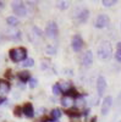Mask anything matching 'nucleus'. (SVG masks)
<instances>
[{
	"instance_id": "4",
	"label": "nucleus",
	"mask_w": 121,
	"mask_h": 122,
	"mask_svg": "<svg viewBox=\"0 0 121 122\" xmlns=\"http://www.w3.org/2000/svg\"><path fill=\"white\" fill-rule=\"evenodd\" d=\"M59 33V29H58V25L54 21H49L47 27H45V34L49 38H56Z\"/></svg>"
},
{
	"instance_id": "30",
	"label": "nucleus",
	"mask_w": 121,
	"mask_h": 122,
	"mask_svg": "<svg viewBox=\"0 0 121 122\" xmlns=\"http://www.w3.org/2000/svg\"><path fill=\"white\" fill-rule=\"evenodd\" d=\"M4 6H5V4H4L3 1H0V10H1V9H4Z\"/></svg>"
},
{
	"instance_id": "27",
	"label": "nucleus",
	"mask_w": 121,
	"mask_h": 122,
	"mask_svg": "<svg viewBox=\"0 0 121 122\" xmlns=\"http://www.w3.org/2000/svg\"><path fill=\"white\" fill-rule=\"evenodd\" d=\"M29 87L31 88H36L37 87V79L36 78H31V81H29Z\"/></svg>"
},
{
	"instance_id": "14",
	"label": "nucleus",
	"mask_w": 121,
	"mask_h": 122,
	"mask_svg": "<svg viewBox=\"0 0 121 122\" xmlns=\"http://www.w3.org/2000/svg\"><path fill=\"white\" fill-rule=\"evenodd\" d=\"M64 97H68V98H71V99H78L81 95H79V93L78 92L72 87L71 89H70L68 92H66V93H64Z\"/></svg>"
},
{
	"instance_id": "18",
	"label": "nucleus",
	"mask_w": 121,
	"mask_h": 122,
	"mask_svg": "<svg viewBox=\"0 0 121 122\" xmlns=\"http://www.w3.org/2000/svg\"><path fill=\"white\" fill-rule=\"evenodd\" d=\"M60 88H61L63 93H66V92H68L70 89L72 88V86H71V83H70V82H64V83L60 84Z\"/></svg>"
},
{
	"instance_id": "28",
	"label": "nucleus",
	"mask_w": 121,
	"mask_h": 122,
	"mask_svg": "<svg viewBox=\"0 0 121 122\" xmlns=\"http://www.w3.org/2000/svg\"><path fill=\"white\" fill-rule=\"evenodd\" d=\"M54 120L52 118V117H44V118H42V122H53Z\"/></svg>"
},
{
	"instance_id": "19",
	"label": "nucleus",
	"mask_w": 121,
	"mask_h": 122,
	"mask_svg": "<svg viewBox=\"0 0 121 122\" xmlns=\"http://www.w3.org/2000/svg\"><path fill=\"white\" fill-rule=\"evenodd\" d=\"M115 59L116 61H119V62H121V42L117 43L116 45V53H115Z\"/></svg>"
},
{
	"instance_id": "3",
	"label": "nucleus",
	"mask_w": 121,
	"mask_h": 122,
	"mask_svg": "<svg viewBox=\"0 0 121 122\" xmlns=\"http://www.w3.org/2000/svg\"><path fill=\"white\" fill-rule=\"evenodd\" d=\"M11 7H12V10H14L15 15H17V16L25 17V16L27 15L26 5H25L22 1H12V3H11Z\"/></svg>"
},
{
	"instance_id": "26",
	"label": "nucleus",
	"mask_w": 121,
	"mask_h": 122,
	"mask_svg": "<svg viewBox=\"0 0 121 122\" xmlns=\"http://www.w3.org/2000/svg\"><path fill=\"white\" fill-rule=\"evenodd\" d=\"M58 7L61 9V10H65V9L67 7V3H66V1H59V3H58Z\"/></svg>"
},
{
	"instance_id": "9",
	"label": "nucleus",
	"mask_w": 121,
	"mask_h": 122,
	"mask_svg": "<svg viewBox=\"0 0 121 122\" xmlns=\"http://www.w3.org/2000/svg\"><path fill=\"white\" fill-rule=\"evenodd\" d=\"M88 16H89V11H88L87 9L79 10V11L75 15V17H76V20H77L78 23H84V22H87Z\"/></svg>"
},
{
	"instance_id": "5",
	"label": "nucleus",
	"mask_w": 121,
	"mask_h": 122,
	"mask_svg": "<svg viewBox=\"0 0 121 122\" xmlns=\"http://www.w3.org/2000/svg\"><path fill=\"white\" fill-rule=\"evenodd\" d=\"M109 22H110L109 16L105 15V14H100V15L95 18V23H94V26H95L97 28H105V27L109 26Z\"/></svg>"
},
{
	"instance_id": "10",
	"label": "nucleus",
	"mask_w": 121,
	"mask_h": 122,
	"mask_svg": "<svg viewBox=\"0 0 121 122\" xmlns=\"http://www.w3.org/2000/svg\"><path fill=\"white\" fill-rule=\"evenodd\" d=\"M92 64H93V54L90 50H87L82 56V65L84 67H89Z\"/></svg>"
},
{
	"instance_id": "8",
	"label": "nucleus",
	"mask_w": 121,
	"mask_h": 122,
	"mask_svg": "<svg viewBox=\"0 0 121 122\" xmlns=\"http://www.w3.org/2000/svg\"><path fill=\"white\" fill-rule=\"evenodd\" d=\"M106 89V81L103 76H99L97 79V92H98V95L102 97L104 94V92Z\"/></svg>"
},
{
	"instance_id": "23",
	"label": "nucleus",
	"mask_w": 121,
	"mask_h": 122,
	"mask_svg": "<svg viewBox=\"0 0 121 122\" xmlns=\"http://www.w3.org/2000/svg\"><path fill=\"white\" fill-rule=\"evenodd\" d=\"M52 89H53V93H54L55 95H59L60 93H61V88H60V84H59V83L54 84Z\"/></svg>"
},
{
	"instance_id": "22",
	"label": "nucleus",
	"mask_w": 121,
	"mask_h": 122,
	"mask_svg": "<svg viewBox=\"0 0 121 122\" xmlns=\"http://www.w3.org/2000/svg\"><path fill=\"white\" fill-rule=\"evenodd\" d=\"M116 3H117L116 0H103V1H102V4H103L104 6H106V7L113 6V5H115Z\"/></svg>"
},
{
	"instance_id": "20",
	"label": "nucleus",
	"mask_w": 121,
	"mask_h": 122,
	"mask_svg": "<svg viewBox=\"0 0 121 122\" xmlns=\"http://www.w3.org/2000/svg\"><path fill=\"white\" fill-rule=\"evenodd\" d=\"M6 22H7L10 26H16V25H18V20H17V17H15V16H9V17L6 18Z\"/></svg>"
},
{
	"instance_id": "29",
	"label": "nucleus",
	"mask_w": 121,
	"mask_h": 122,
	"mask_svg": "<svg viewBox=\"0 0 121 122\" xmlns=\"http://www.w3.org/2000/svg\"><path fill=\"white\" fill-rule=\"evenodd\" d=\"M4 101H6V98H5V95H3V94H0V104H3Z\"/></svg>"
},
{
	"instance_id": "15",
	"label": "nucleus",
	"mask_w": 121,
	"mask_h": 122,
	"mask_svg": "<svg viewBox=\"0 0 121 122\" xmlns=\"http://www.w3.org/2000/svg\"><path fill=\"white\" fill-rule=\"evenodd\" d=\"M65 114H66L67 116H71V117H75V118H77V117H79L81 115H82L77 109H67V110L65 111Z\"/></svg>"
},
{
	"instance_id": "11",
	"label": "nucleus",
	"mask_w": 121,
	"mask_h": 122,
	"mask_svg": "<svg viewBox=\"0 0 121 122\" xmlns=\"http://www.w3.org/2000/svg\"><path fill=\"white\" fill-rule=\"evenodd\" d=\"M22 110H23V115L28 118H31L34 116V110H33V106L31 103H26L23 106H22Z\"/></svg>"
},
{
	"instance_id": "31",
	"label": "nucleus",
	"mask_w": 121,
	"mask_h": 122,
	"mask_svg": "<svg viewBox=\"0 0 121 122\" xmlns=\"http://www.w3.org/2000/svg\"><path fill=\"white\" fill-rule=\"evenodd\" d=\"M119 122H121V121H119Z\"/></svg>"
},
{
	"instance_id": "1",
	"label": "nucleus",
	"mask_w": 121,
	"mask_h": 122,
	"mask_svg": "<svg viewBox=\"0 0 121 122\" xmlns=\"http://www.w3.org/2000/svg\"><path fill=\"white\" fill-rule=\"evenodd\" d=\"M97 54H98V57L100 60H106L111 56L113 54V46L110 44L108 40H104L99 44L98 46V50H97Z\"/></svg>"
},
{
	"instance_id": "12",
	"label": "nucleus",
	"mask_w": 121,
	"mask_h": 122,
	"mask_svg": "<svg viewBox=\"0 0 121 122\" xmlns=\"http://www.w3.org/2000/svg\"><path fill=\"white\" fill-rule=\"evenodd\" d=\"M17 77L23 83L28 82V81H31V73H29L28 71H21V72H18L17 73Z\"/></svg>"
},
{
	"instance_id": "2",
	"label": "nucleus",
	"mask_w": 121,
	"mask_h": 122,
	"mask_svg": "<svg viewBox=\"0 0 121 122\" xmlns=\"http://www.w3.org/2000/svg\"><path fill=\"white\" fill-rule=\"evenodd\" d=\"M9 56L14 62H23L27 60V49L26 48H15L9 51Z\"/></svg>"
},
{
	"instance_id": "24",
	"label": "nucleus",
	"mask_w": 121,
	"mask_h": 122,
	"mask_svg": "<svg viewBox=\"0 0 121 122\" xmlns=\"http://www.w3.org/2000/svg\"><path fill=\"white\" fill-rule=\"evenodd\" d=\"M47 53H48V54H50V55H53V54H55V53H56V46H53V45H49V46L47 48Z\"/></svg>"
},
{
	"instance_id": "21",
	"label": "nucleus",
	"mask_w": 121,
	"mask_h": 122,
	"mask_svg": "<svg viewBox=\"0 0 121 122\" xmlns=\"http://www.w3.org/2000/svg\"><path fill=\"white\" fill-rule=\"evenodd\" d=\"M21 65H22L23 67H32V66L34 65V60H33V59H27V60L23 61Z\"/></svg>"
},
{
	"instance_id": "16",
	"label": "nucleus",
	"mask_w": 121,
	"mask_h": 122,
	"mask_svg": "<svg viewBox=\"0 0 121 122\" xmlns=\"http://www.w3.org/2000/svg\"><path fill=\"white\" fill-rule=\"evenodd\" d=\"M60 116H61V111H60L59 109H54V110H52V112H50V117H52L54 121H58Z\"/></svg>"
},
{
	"instance_id": "25",
	"label": "nucleus",
	"mask_w": 121,
	"mask_h": 122,
	"mask_svg": "<svg viewBox=\"0 0 121 122\" xmlns=\"http://www.w3.org/2000/svg\"><path fill=\"white\" fill-rule=\"evenodd\" d=\"M21 111H22V112H23V110H22V107L21 106H16L15 109H14V114L16 115V116H21Z\"/></svg>"
},
{
	"instance_id": "7",
	"label": "nucleus",
	"mask_w": 121,
	"mask_h": 122,
	"mask_svg": "<svg viewBox=\"0 0 121 122\" xmlns=\"http://www.w3.org/2000/svg\"><path fill=\"white\" fill-rule=\"evenodd\" d=\"M71 46L75 51H79L83 46V39L79 34H75L72 37V42H71Z\"/></svg>"
},
{
	"instance_id": "17",
	"label": "nucleus",
	"mask_w": 121,
	"mask_h": 122,
	"mask_svg": "<svg viewBox=\"0 0 121 122\" xmlns=\"http://www.w3.org/2000/svg\"><path fill=\"white\" fill-rule=\"evenodd\" d=\"M61 105L64 107H68L70 105H72V99L68 98V97H63L61 99Z\"/></svg>"
},
{
	"instance_id": "13",
	"label": "nucleus",
	"mask_w": 121,
	"mask_h": 122,
	"mask_svg": "<svg viewBox=\"0 0 121 122\" xmlns=\"http://www.w3.org/2000/svg\"><path fill=\"white\" fill-rule=\"evenodd\" d=\"M10 83L6 82V81H0V94H6L10 92Z\"/></svg>"
},
{
	"instance_id": "6",
	"label": "nucleus",
	"mask_w": 121,
	"mask_h": 122,
	"mask_svg": "<svg viewBox=\"0 0 121 122\" xmlns=\"http://www.w3.org/2000/svg\"><path fill=\"white\" fill-rule=\"evenodd\" d=\"M113 106V98L111 97H105L103 103H102V109H100V111H102V115H108V112L110 111V109H111Z\"/></svg>"
}]
</instances>
